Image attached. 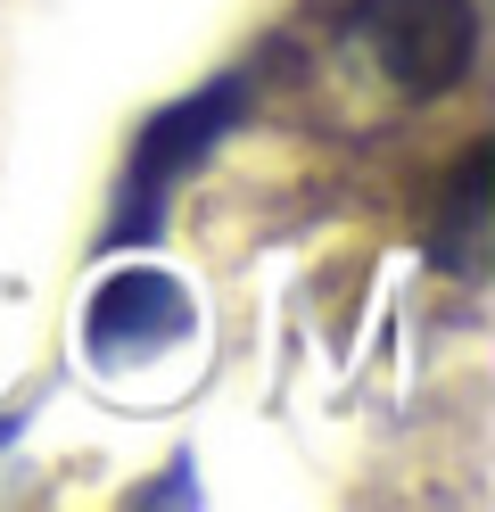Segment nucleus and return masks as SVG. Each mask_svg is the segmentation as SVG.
Returning <instances> with one entry per match:
<instances>
[{
    "instance_id": "1",
    "label": "nucleus",
    "mask_w": 495,
    "mask_h": 512,
    "mask_svg": "<svg viewBox=\"0 0 495 512\" xmlns=\"http://www.w3.org/2000/svg\"><path fill=\"white\" fill-rule=\"evenodd\" d=\"M240 108H248V83L223 75V83H207V91H190V100H174L165 116H149V133L132 141V166H124V182H116L108 240H149L157 223H165V199H174V190L231 141Z\"/></svg>"
},
{
    "instance_id": "2",
    "label": "nucleus",
    "mask_w": 495,
    "mask_h": 512,
    "mask_svg": "<svg viewBox=\"0 0 495 512\" xmlns=\"http://www.w3.org/2000/svg\"><path fill=\"white\" fill-rule=\"evenodd\" d=\"M355 42L363 58L396 83L429 100V91H454L479 58V9L471 0H355Z\"/></svg>"
},
{
    "instance_id": "3",
    "label": "nucleus",
    "mask_w": 495,
    "mask_h": 512,
    "mask_svg": "<svg viewBox=\"0 0 495 512\" xmlns=\"http://www.w3.org/2000/svg\"><path fill=\"white\" fill-rule=\"evenodd\" d=\"M198 331V306L174 273H157V265H124L108 273L91 290L83 306V347H91V364H149L165 356V347H182Z\"/></svg>"
},
{
    "instance_id": "4",
    "label": "nucleus",
    "mask_w": 495,
    "mask_h": 512,
    "mask_svg": "<svg viewBox=\"0 0 495 512\" xmlns=\"http://www.w3.org/2000/svg\"><path fill=\"white\" fill-rule=\"evenodd\" d=\"M479 232H487V149L462 157V174H454V190H446V215H438V232H429V256H438L446 273L471 281L479 256H487Z\"/></svg>"
},
{
    "instance_id": "5",
    "label": "nucleus",
    "mask_w": 495,
    "mask_h": 512,
    "mask_svg": "<svg viewBox=\"0 0 495 512\" xmlns=\"http://www.w3.org/2000/svg\"><path fill=\"white\" fill-rule=\"evenodd\" d=\"M9 438H17V413H0V446H9Z\"/></svg>"
}]
</instances>
